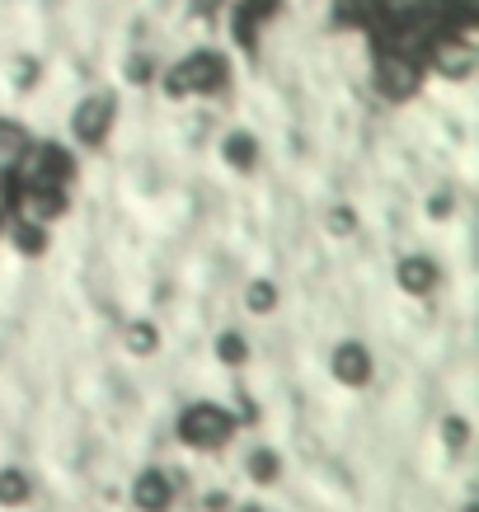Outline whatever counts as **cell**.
Listing matches in <instances>:
<instances>
[{"label":"cell","instance_id":"cell-16","mask_svg":"<svg viewBox=\"0 0 479 512\" xmlns=\"http://www.w3.org/2000/svg\"><path fill=\"white\" fill-rule=\"evenodd\" d=\"M442 437H447V447H465V419H447L442 423Z\"/></svg>","mask_w":479,"mask_h":512},{"label":"cell","instance_id":"cell-4","mask_svg":"<svg viewBox=\"0 0 479 512\" xmlns=\"http://www.w3.org/2000/svg\"><path fill=\"white\" fill-rule=\"evenodd\" d=\"M66 174H71V160H66L57 146H43V151L29 156V184L33 188H57Z\"/></svg>","mask_w":479,"mask_h":512},{"label":"cell","instance_id":"cell-15","mask_svg":"<svg viewBox=\"0 0 479 512\" xmlns=\"http://www.w3.org/2000/svg\"><path fill=\"white\" fill-rule=\"evenodd\" d=\"M19 146H24V137L15 132V123H0V160L19 156Z\"/></svg>","mask_w":479,"mask_h":512},{"label":"cell","instance_id":"cell-7","mask_svg":"<svg viewBox=\"0 0 479 512\" xmlns=\"http://www.w3.org/2000/svg\"><path fill=\"white\" fill-rule=\"evenodd\" d=\"M170 503V484H165V475L160 470H146L137 480V508H146V512H160Z\"/></svg>","mask_w":479,"mask_h":512},{"label":"cell","instance_id":"cell-8","mask_svg":"<svg viewBox=\"0 0 479 512\" xmlns=\"http://www.w3.org/2000/svg\"><path fill=\"white\" fill-rule=\"evenodd\" d=\"M433 282H437L433 259H404L400 264V287L404 292H433Z\"/></svg>","mask_w":479,"mask_h":512},{"label":"cell","instance_id":"cell-17","mask_svg":"<svg viewBox=\"0 0 479 512\" xmlns=\"http://www.w3.org/2000/svg\"><path fill=\"white\" fill-rule=\"evenodd\" d=\"M15 240H19V249H38L43 245V231H38V226H19Z\"/></svg>","mask_w":479,"mask_h":512},{"label":"cell","instance_id":"cell-12","mask_svg":"<svg viewBox=\"0 0 479 512\" xmlns=\"http://www.w3.org/2000/svg\"><path fill=\"white\" fill-rule=\"evenodd\" d=\"M155 329L151 325H127V348H132V353H155Z\"/></svg>","mask_w":479,"mask_h":512},{"label":"cell","instance_id":"cell-11","mask_svg":"<svg viewBox=\"0 0 479 512\" xmlns=\"http://www.w3.org/2000/svg\"><path fill=\"white\" fill-rule=\"evenodd\" d=\"M249 480H259V484L278 480V456H273V451H254V456H249Z\"/></svg>","mask_w":479,"mask_h":512},{"label":"cell","instance_id":"cell-6","mask_svg":"<svg viewBox=\"0 0 479 512\" xmlns=\"http://www.w3.org/2000/svg\"><path fill=\"white\" fill-rule=\"evenodd\" d=\"M437 71L451 80H465L475 71V47L470 43H437Z\"/></svg>","mask_w":479,"mask_h":512},{"label":"cell","instance_id":"cell-10","mask_svg":"<svg viewBox=\"0 0 479 512\" xmlns=\"http://www.w3.org/2000/svg\"><path fill=\"white\" fill-rule=\"evenodd\" d=\"M254 156H259V146H254V137H249V132H231V137H226V160H231L235 170H249V165H254Z\"/></svg>","mask_w":479,"mask_h":512},{"label":"cell","instance_id":"cell-14","mask_svg":"<svg viewBox=\"0 0 479 512\" xmlns=\"http://www.w3.org/2000/svg\"><path fill=\"white\" fill-rule=\"evenodd\" d=\"M217 353H221V362H245V339L240 334H221V343H217Z\"/></svg>","mask_w":479,"mask_h":512},{"label":"cell","instance_id":"cell-9","mask_svg":"<svg viewBox=\"0 0 479 512\" xmlns=\"http://www.w3.org/2000/svg\"><path fill=\"white\" fill-rule=\"evenodd\" d=\"M29 475L24 470H0V503L5 508H19V503H29Z\"/></svg>","mask_w":479,"mask_h":512},{"label":"cell","instance_id":"cell-1","mask_svg":"<svg viewBox=\"0 0 479 512\" xmlns=\"http://www.w3.org/2000/svg\"><path fill=\"white\" fill-rule=\"evenodd\" d=\"M226 80V62H221L217 52H198V57H188L170 71V94H212Z\"/></svg>","mask_w":479,"mask_h":512},{"label":"cell","instance_id":"cell-3","mask_svg":"<svg viewBox=\"0 0 479 512\" xmlns=\"http://www.w3.org/2000/svg\"><path fill=\"white\" fill-rule=\"evenodd\" d=\"M109 123H113V99H109V94H90V99L76 109V118H71L76 137L85 141V146H94V141L104 137V132H109Z\"/></svg>","mask_w":479,"mask_h":512},{"label":"cell","instance_id":"cell-5","mask_svg":"<svg viewBox=\"0 0 479 512\" xmlns=\"http://www.w3.org/2000/svg\"><path fill=\"white\" fill-rule=\"evenodd\" d=\"M334 376H339V381H348V386H362V381L371 376L367 348H357V343H343L339 353H334Z\"/></svg>","mask_w":479,"mask_h":512},{"label":"cell","instance_id":"cell-2","mask_svg":"<svg viewBox=\"0 0 479 512\" xmlns=\"http://www.w3.org/2000/svg\"><path fill=\"white\" fill-rule=\"evenodd\" d=\"M179 437L193 442V447H217L231 437V414H221L217 404H193L179 423Z\"/></svg>","mask_w":479,"mask_h":512},{"label":"cell","instance_id":"cell-13","mask_svg":"<svg viewBox=\"0 0 479 512\" xmlns=\"http://www.w3.org/2000/svg\"><path fill=\"white\" fill-rule=\"evenodd\" d=\"M245 301H249V311H273V301H278V296H273L268 282H254V287L245 292Z\"/></svg>","mask_w":479,"mask_h":512}]
</instances>
